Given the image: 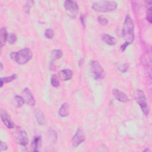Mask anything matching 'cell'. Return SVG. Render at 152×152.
<instances>
[{
    "mask_svg": "<svg viewBox=\"0 0 152 152\" xmlns=\"http://www.w3.org/2000/svg\"><path fill=\"white\" fill-rule=\"evenodd\" d=\"M122 36L125 42L131 44L134 39V24L133 21L129 15L125 17L122 28Z\"/></svg>",
    "mask_w": 152,
    "mask_h": 152,
    "instance_id": "cell-1",
    "label": "cell"
},
{
    "mask_svg": "<svg viewBox=\"0 0 152 152\" xmlns=\"http://www.w3.org/2000/svg\"><path fill=\"white\" fill-rule=\"evenodd\" d=\"M11 58L17 64L23 65L28 62L32 58V52L28 48H24L10 54Z\"/></svg>",
    "mask_w": 152,
    "mask_h": 152,
    "instance_id": "cell-2",
    "label": "cell"
},
{
    "mask_svg": "<svg viewBox=\"0 0 152 152\" xmlns=\"http://www.w3.org/2000/svg\"><path fill=\"white\" fill-rule=\"evenodd\" d=\"M117 7L118 4L115 1H101L94 3L92 8L97 12H107L115 10Z\"/></svg>",
    "mask_w": 152,
    "mask_h": 152,
    "instance_id": "cell-3",
    "label": "cell"
},
{
    "mask_svg": "<svg viewBox=\"0 0 152 152\" xmlns=\"http://www.w3.org/2000/svg\"><path fill=\"white\" fill-rule=\"evenodd\" d=\"M12 135L14 141L23 145L26 146L28 142V140L27 138V135L26 132L20 126H17L14 128V131H12Z\"/></svg>",
    "mask_w": 152,
    "mask_h": 152,
    "instance_id": "cell-4",
    "label": "cell"
},
{
    "mask_svg": "<svg viewBox=\"0 0 152 152\" xmlns=\"http://www.w3.org/2000/svg\"><path fill=\"white\" fill-rule=\"evenodd\" d=\"M135 100L141 107L142 112L145 115H148L149 108L147 104L146 97L144 93L141 90H137L135 93Z\"/></svg>",
    "mask_w": 152,
    "mask_h": 152,
    "instance_id": "cell-5",
    "label": "cell"
},
{
    "mask_svg": "<svg viewBox=\"0 0 152 152\" xmlns=\"http://www.w3.org/2000/svg\"><path fill=\"white\" fill-rule=\"evenodd\" d=\"M91 74L96 80H101L104 77L103 69L97 61H92L90 64Z\"/></svg>",
    "mask_w": 152,
    "mask_h": 152,
    "instance_id": "cell-6",
    "label": "cell"
},
{
    "mask_svg": "<svg viewBox=\"0 0 152 152\" xmlns=\"http://www.w3.org/2000/svg\"><path fill=\"white\" fill-rule=\"evenodd\" d=\"M64 5L65 11L68 12V15L72 18L75 17L79 9L77 2L74 1L66 0L64 2Z\"/></svg>",
    "mask_w": 152,
    "mask_h": 152,
    "instance_id": "cell-7",
    "label": "cell"
},
{
    "mask_svg": "<svg viewBox=\"0 0 152 152\" xmlns=\"http://www.w3.org/2000/svg\"><path fill=\"white\" fill-rule=\"evenodd\" d=\"M86 138L83 131L78 128L72 138V144L74 147H77L80 144L84 142Z\"/></svg>",
    "mask_w": 152,
    "mask_h": 152,
    "instance_id": "cell-8",
    "label": "cell"
},
{
    "mask_svg": "<svg viewBox=\"0 0 152 152\" xmlns=\"http://www.w3.org/2000/svg\"><path fill=\"white\" fill-rule=\"evenodd\" d=\"M22 93L23 94V97L25 99V102L27 103V104L31 106H34L36 102L31 91L28 88H25L23 90Z\"/></svg>",
    "mask_w": 152,
    "mask_h": 152,
    "instance_id": "cell-9",
    "label": "cell"
},
{
    "mask_svg": "<svg viewBox=\"0 0 152 152\" xmlns=\"http://www.w3.org/2000/svg\"><path fill=\"white\" fill-rule=\"evenodd\" d=\"M1 118L5 125L9 129H12L14 128V124L11 120L10 116L8 115L5 110H2L1 112Z\"/></svg>",
    "mask_w": 152,
    "mask_h": 152,
    "instance_id": "cell-10",
    "label": "cell"
},
{
    "mask_svg": "<svg viewBox=\"0 0 152 152\" xmlns=\"http://www.w3.org/2000/svg\"><path fill=\"white\" fill-rule=\"evenodd\" d=\"M112 93L115 98L119 102H126L127 101H128V98L126 95V94L119 89H117V88L113 89Z\"/></svg>",
    "mask_w": 152,
    "mask_h": 152,
    "instance_id": "cell-11",
    "label": "cell"
},
{
    "mask_svg": "<svg viewBox=\"0 0 152 152\" xmlns=\"http://www.w3.org/2000/svg\"><path fill=\"white\" fill-rule=\"evenodd\" d=\"M72 71L68 69H64L59 72V77L61 80L64 81H68L72 77Z\"/></svg>",
    "mask_w": 152,
    "mask_h": 152,
    "instance_id": "cell-12",
    "label": "cell"
},
{
    "mask_svg": "<svg viewBox=\"0 0 152 152\" xmlns=\"http://www.w3.org/2000/svg\"><path fill=\"white\" fill-rule=\"evenodd\" d=\"M42 144V138L39 135H36L33 138L32 143H31V147L32 150L34 151H38L39 148L41 147Z\"/></svg>",
    "mask_w": 152,
    "mask_h": 152,
    "instance_id": "cell-13",
    "label": "cell"
},
{
    "mask_svg": "<svg viewBox=\"0 0 152 152\" xmlns=\"http://www.w3.org/2000/svg\"><path fill=\"white\" fill-rule=\"evenodd\" d=\"M102 39L104 43L109 45H115L116 42L114 37L107 34H103L102 37Z\"/></svg>",
    "mask_w": 152,
    "mask_h": 152,
    "instance_id": "cell-14",
    "label": "cell"
},
{
    "mask_svg": "<svg viewBox=\"0 0 152 152\" xmlns=\"http://www.w3.org/2000/svg\"><path fill=\"white\" fill-rule=\"evenodd\" d=\"M35 116L36 121L39 125H43L45 124V118L44 115L39 109H37L35 110Z\"/></svg>",
    "mask_w": 152,
    "mask_h": 152,
    "instance_id": "cell-15",
    "label": "cell"
},
{
    "mask_svg": "<svg viewBox=\"0 0 152 152\" xmlns=\"http://www.w3.org/2000/svg\"><path fill=\"white\" fill-rule=\"evenodd\" d=\"M69 114V106L66 103H64L59 110V115L61 117H66Z\"/></svg>",
    "mask_w": 152,
    "mask_h": 152,
    "instance_id": "cell-16",
    "label": "cell"
},
{
    "mask_svg": "<svg viewBox=\"0 0 152 152\" xmlns=\"http://www.w3.org/2000/svg\"><path fill=\"white\" fill-rule=\"evenodd\" d=\"M17 77V75L15 74H12V75H10V76H8V77L1 78V80H0V82H1V87H2L3 86L4 84L12 81H13L14 80L16 79Z\"/></svg>",
    "mask_w": 152,
    "mask_h": 152,
    "instance_id": "cell-17",
    "label": "cell"
},
{
    "mask_svg": "<svg viewBox=\"0 0 152 152\" xmlns=\"http://www.w3.org/2000/svg\"><path fill=\"white\" fill-rule=\"evenodd\" d=\"M1 47L3 46V45L5 44L6 40H7L8 34L7 33V31L5 27H2L1 29Z\"/></svg>",
    "mask_w": 152,
    "mask_h": 152,
    "instance_id": "cell-18",
    "label": "cell"
},
{
    "mask_svg": "<svg viewBox=\"0 0 152 152\" xmlns=\"http://www.w3.org/2000/svg\"><path fill=\"white\" fill-rule=\"evenodd\" d=\"M62 56V52L59 49H54L52 51L51 58L52 61L58 59Z\"/></svg>",
    "mask_w": 152,
    "mask_h": 152,
    "instance_id": "cell-19",
    "label": "cell"
},
{
    "mask_svg": "<svg viewBox=\"0 0 152 152\" xmlns=\"http://www.w3.org/2000/svg\"><path fill=\"white\" fill-rule=\"evenodd\" d=\"M15 100L16 102V103L17 104L18 107H21L25 103V99L23 97L20 96H15L14 97Z\"/></svg>",
    "mask_w": 152,
    "mask_h": 152,
    "instance_id": "cell-20",
    "label": "cell"
},
{
    "mask_svg": "<svg viewBox=\"0 0 152 152\" xmlns=\"http://www.w3.org/2000/svg\"><path fill=\"white\" fill-rule=\"evenodd\" d=\"M50 82H51V84L53 87H58L59 86V81L57 77V76L56 75H52L51 77V79H50Z\"/></svg>",
    "mask_w": 152,
    "mask_h": 152,
    "instance_id": "cell-21",
    "label": "cell"
},
{
    "mask_svg": "<svg viewBox=\"0 0 152 152\" xmlns=\"http://www.w3.org/2000/svg\"><path fill=\"white\" fill-rule=\"evenodd\" d=\"M16 40H17V36L15 34L11 33L10 34H8V36L7 38V41L10 44L15 43Z\"/></svg>",
    "mask_w": 152,
    "mask_h": 152,
    "instance_id": "cell-22",
    "label": "cell"
},
{
    "mask_svg": "<svg viewBox=\"0 0 152 152\" xmlns=\"http://www.w3.org/2000/svg\"><path fill=\"white\" fill-rule=\"evenodd\" d=\"M45 36L46 38L49 39H51L54 36V32L53 30L51 28H48L45 31Z\"/></svg>",
    "mask_w": 152,
    "mask_h": 152,
    "instance_id": "cell-23",
    "label": "cell"
},
{
    "mask_svg": "<svg viewBox=\"0 0 152 152\" xmlns=\"http://www.w3.org/2000/svg\"><path fill=\"white\" fill-rule=\"evenodd\" d=\"M97 21L102 26H106L108 23V20L103 16H99L97 18Z\"/></svg>",
    "mask_w": 152,
    "mask_h": 152,
    "instance_id": "cell-24",
    "label": "cell"
},
{
    "mask_svg": "<svg viewBox=\"0 0 152 152\" xmlns=\"http://www.w3.org/2000/svg\"><path fill=\"white\" fill-rule=\"evenodd\" d=\"M151 14H152V12H151V7H150L147 9V11L146 19H147V20L148 21V23H150V24H151V22H152Z\"/></svg>",
    "mask_w": 152,
    "mask_h": 152,
    "instance_id": "cell-25",
    "label": "cell"
},
{
    "mask_svg": "<svg viewBox=\"0 0 152 152\" xmlns=\"http://www.w3.org/2000/svg\"><path fill=\"white\" fill-rule=\"evenodd\" d=\"M33 4H34V2L32 1H29L26 2V4L24 6V10L26 13L29 12V10L30 9L31 7L32 6V5H33Z\"/></svg>",
    "mask_w": 152,
    "mask_h": 152,
    "instance_id": "cell-26",
    "label": "cell"
},
{
    "mask_svg": "<svg viewBox=\"0 0 152 152\" xmlns=\"http://www.w3.org/2000/svg\"><path fill=\"white\" fill-rule=\"evenodd\" d=\"M128 68V65L127 64H122L119 66V70L122 72H125Z\"/></svg>",
    "mask_w": 152,
    "mask_h": 152,
    "instance_id": "cell-27",
    "label": "cell"
},
{
    "mask_svg": "<svg viewBox=\"0 0 152 152\" xmlns=\"http://www.w3.org/2000/svg\"><path fill=\"white\" fill-rule=\"evenodd\" d=\"M8 148L7 145L4 142H1V151H4V150H6Z\"/></svg>",
    "mask_w": 152,
    "mask_h": 152,
    "instance_id": "cell-28",
    "label": "cell"
},
{
    "mask_svg": "<svg viewBox=\"0 0 152 152\" xmlns=\"http://www.w3.org/2000/svg\"><path fill=\"white\" fill-rule=\"evenodd\" d=\"M129 44L128 43H127V42H125L124 44H122V46H121V51H124L125 50V49L126 48V47L129 45Z\"/></svg>",
    "mask_w": 152,
    "mask_h": 152,
    "instance_id": "cell-29",
    "label": "cell"
},
{
    "mask_svg": "<svg viewBox=\"0 0 152 152\" xmlns=\"http://www.w3.org/2000/svg\"><path fill=\"white\" fill-rule=\"evenodd\" d=\"M80 21H81V23L83 26L84 27V26H85V18H84V16L83 15H81L80 16Z\"/></svg>",
    "mask_w": 152,
    "mask_h": 152,
    "instance_id": "cell-30",
    "label": "cell"
},
{
    "mask_svg": "<svg viewBox=\"0 0 152 152\" xmlns=\"http://www.w3.org/2000/svg\"><path fill=\"white\" fill-rule=\"evenodd\" d=\"M2 69H3V65H2V64L1 63V69H0V70L2 71Z\"/></svg>",
    "mask_w": 152,
    "mask_h": 152,
    "instance_id": "cell-31",
    "label": "cell"
},
{
    "mask_svg": "<svg viewBox=\"0 0 152 152\" xmlns=\"http://www.w3.org/2000/svg\"><path fill=\"white\" fill-rule=\"evenodd\" d=\"M150 151V150L148 148H146L145 150H144V151Z\"/></svg>",
    "mask_w": 152,
    "mask_h": 152,
    "instance_id": "cell-32",
    "label": "cell"
}]
</instances>
